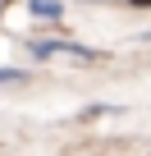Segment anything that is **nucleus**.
<instances>
[{"mask_svg": "<svg viewBox=\"0 0 151 156\" xmlns=\"http://www.w3.org/2000/svg\"><path fill=\"white\" fill-rule=\"evenodd\" d=\"M5 83H23V69H0V87Z\"/></svg>", "mask_w": 151, "mask_h": 156, "instance_id": "3", "label": "nucleus"}, {"mask_svg": "<svg viewBox=\"0 0 151 156\" xmlns=\"http://www.w3.org/2000/svg\"><path fill=\"white\" fill-rule=\"evenodd\" d=\"M32 55L37 60H50V55H69V60H101V51H92V46H78V41H64V37H55V41H32Z\"/></svg>", "mask_w": 151, "mask_h": 156, "instance_id": "1", "label": "nucleus"}, {"mask_svg": "<svg viewBox=\"0 0 151 156\" xmlns=\"http://www.w3.org/2000/svg\"><path fill=\"white\" fill-rule=\"evenodd\" d=\"M28 9L37 14V19H64V0H28Z\"/></svg>", "mask_w": 151, "mask_h": 156, "instance_id": "2", "label": "nucleus"}, {"mask_svg": "<svg viewBox=\"0 0 151 156\" xmlns=\"http://www.w3.org/2000/svg\"><path fill=\"white\" fill-rule=\"evenodd\" d=\"M128 5H142V9H151V0H128Z\"/></svg>", "mask_w": 151, "mask_h": 156, "instance_id": "4", "label": "nucleus"}, {"mask_svg": "<svg viewBox=\"0 0 151 156\" xmlns=\"http://www.w3.org/2000/svg\"><path fill=\"white\" fill-rule=\"evenodd\" d=\"M0 5H5V0H0Z\"/></svg>", "mask_w": 151, "mask_h": 156, "instance_id": "5", "label": "nucleus"}]
</instances>
